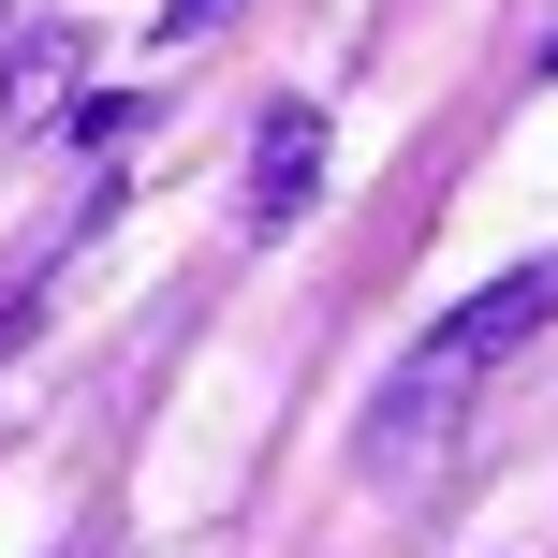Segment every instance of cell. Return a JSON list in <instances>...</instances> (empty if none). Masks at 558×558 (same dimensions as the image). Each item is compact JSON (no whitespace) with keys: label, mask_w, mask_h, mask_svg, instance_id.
Returning a JSON list of instances; mask_svg holds the SVG:
<instances>
[{"label":"cell","mask_w":558,"mask_h":558,"mask_svg":"<svg viewBox=\"0 0 558 558\" xmlns=\"http://www.w3.org/2000/svg\"><path fill=\"white\" fill-rule=\"evenodd\" d=\"M558 324V265H514V279H485L471 308H441V324L397 353V383H383V412H367V471H412V456H441L456 441V412H471L485 383H500L514 353Z\"/></svg>","instance_id":"6da1fadb"},{"label":"cell","mask_w":558,"mask_h":558,"mask_svg":"<svg viewBox=\"0 0 558 558\" xmlns=\"http://www.w3.org/2000/svg\"><path fill=\"white\" fill-rule=\"evenodd\" d=\"M308 192H324V118L279 104V118H265V147H251V221H265V235H279V221H308Z\"/></svg>","instance_id":"7a4b0ae2"},{"label":"cell","mask_w":558,"mask_h":558,"mask_svg":"<svg viewBox=\"0 0 558 558\" xmlns=\"http://www.w3.org/2000/svg\"><path fill=\"white\" fill-rule=\"evenodd\" d=\"M59 104H74V29H29V45L0 59V118H15V133H45Z\"/></svg>","instance_id":"3957f363"},{"label":"cell","mask_w":558,"mask_h":558,"mask_svg":"<svg viewBox=\"0 0 558 558\" xmlns=\"http://www.w3.org/2000/svg\"><path fill=\"white\" fill-rule=\"evenodd\" d=\"M59 118H74V147H133V133H147L133 88H104V104H59Z\"/></svg>","instance_id":"277c9868"},{"label":"cell","mask_w":558,"mask_h":558,"mask_svg":"<svg viewBox=\"0 0 558 558\" xmlns=\"http://www.w3.org/2000/svg\"><path fill=\"white\" fill-rule=\"evenodd\" d=\"M29 324H45V265H0V353H15Z\"/></svg>","instance_id":"5b68a950"},{"label":"cell","mask_w":558,"mask_h":558,"mask_svg":"<svg viewBox=\"0 0 558 558\" xmlns=\"http://www.w3.org/2000/svg\"><path fill=\"white\" fill-rule=\"evenodd\" d=\"M221 15H235V0H177V15H162V29H177V45H192V29H221Z\"/></svg>","instance_id":"8992f818"},{"label":"cell","mask_w":558,"mask_h":558,"mask_svg":"<svg viewBox=\"0 0 558 558\" xmlns=\"http://www.w3.org/2000/svg\"><path fill=\"white\" fill-rule=\"evenodd\" d=\"M74 558H133V544H118V530H88V544H74Z\"/></svg>","instance_id":"52a82bcc"},{"label":"cell","mask_w":558,"mask_h":558,"mask_svg":"<svg viewBox=\"0 0 558 558\" xmlns=\"http://www.w3.org/2000/svg\"><path fill=\"white\" fill-rule=\"evenodd\" d=\"M544 74H558V45H544Z\"/></svg>","instance_id":"ba28073f"}]
</instances>
